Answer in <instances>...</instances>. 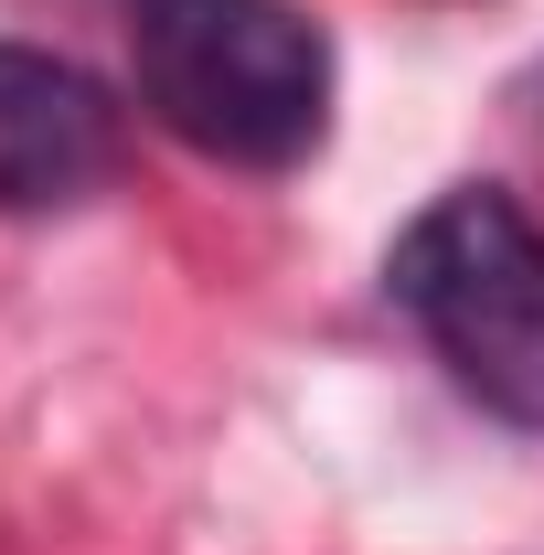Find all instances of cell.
<instances>
[{
	"mask_svg": "<svg viewBox=\"0 0 544 555\" xmlns=\"http://www.w3.org/2000/svg\"><path fill=\"white\" fill-rule=\"evenodd\" d=\"M139 107L224 171H299L332 139V33L299 0H139Z\"/></svg>",
	"mask_w": 544,
	"mask_h": 555,
	"instance_id": "obj_1",
	"label": "cell"
},
{
	"mask_svg": "<svg viewBox=\"0 0 544 555\" xmlns=\"http://www.w3.org/2000/svg\"><path fill=\"white\" fill-rule=\"evenodd\" d=\"M416 343L480 416L544 438V224L491 182H449L385 257Z\"/></svg>",
	"mask_w": 544,
	"mask_h": 555,
	"instance_id": "obj_2",
	"label": "cell"
},
{
	"mask_svg": "<svg viewBox=\"0 0 544 555\" xmlns=\"http://www.w3.org/2000/svg\"><path fill=\"white\" fill-rule=\"evenodd\" d=\"M129 150V107L65 54L0 43V214L86 204Z\"/></svg>",
	"mask_w": 544,
	"mask_h": 555,
	"instance_id": "obj_3",
	"label": "cell"
}]
</instances>
